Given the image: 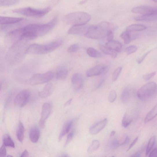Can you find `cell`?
Here are the masks:
<instances>
[{"label": "cell", "mask_w": 157, "mask_h": 157, "mask_svg": "<svg viewBox=\"0 0 157 157\" xmlns=\"http://www.w3.org/2000/svg\"><path fill=\"white\" fill-rule=\"evenodd\" d=\"M118 26L113 23L102 22L98 24L89 26L84 35L86 37L93 39H100L105 37L108 31L116 30Z\"/></svg>", "instance_id": "obj_1"}, {"label": "cell", "mask_w": 157, "mask_h": 157, "mask_svg": "<svg viewBox=\"0 0 157 157\" xmlns=\"http://www.w3.org/2000/svg\"><path fill=\"white\" fill-rule=\"evenodd\" d=\"M63 43L59 40L46 45L34 44L30 45L26 50L25 54L30 55H44L53 52L61 46Z\"/></svg>", "instance_id": "obj_2"}, {"label": "cell", "mask_w": 157, "mask_h": 157, "mask_svg": "<svg viewBox=\"0 0 157 157\" xmlns=\"http://www.w3.org/2000/svg\"><path fill=\"white\" fill-rule=\"evenodd\" d=\"M91 18L90 15L86 12H77L67 14L64 18L65 22L69 24L74 25H86Z\"/></svg>", "instance_id": "obj_3"}, {"label": "cell", "mask_w": 157, "mask_h": 157, "mask_svg": "<svg viewBox=\"0 0 157 157\" xmlns=\"http://www.w3.org/2000/svg\"><path fill=\"white\" fill-rule=\"evenodd\" d=\"M157 93V85L154 82H149L141 87L137 96L141 100L146 101L154 97Z\"/></svg>", "instance_id": "obj_4"}, {"label": "cell", "mask_w": 157, "mask_h": 157, "mask_svg": "<svg viewBox=\"0 0 157 157\" xmlns=\"http://www.w3.org/2000/svg\"><path fill=\"white\" fill-rule=\"evenodd\" d=\"M50 7L43 9H36L31 7L17 9L13 10L14 13L22 14L26 16L35 18L43 17L48 14L51 10Z\"/></svg>", "instance_id": "obj_5"}, {"label": "cell", "mask_w": 157, "mask_h": 157, "mask_svg": "<svg viewBox=\"0 0 157 157\" xmlns=\"http://www.w3.org/2000/svg\"><path fill=\"white\" fill-rule=\"evenodd\" d=\"M54 77L53 72H49L43 74H34L28 81L29 85H39L48 82Z\"/></svg>", "instance_id": "obj_6"}, {"label": "cell", "mask_w": 157, "mask_h": 157, "mask_svg": "<svg viewBox=\"0 0 157 157\" xmlns=\"http://www.w3.org/2000/svg\"><path fill=\"white\" fill-rule=\"evenodd\" d=\"M30 97V93L28 90H24L19 92L16 96L14 102L17 106L21 107H24L28 103Z\"/></svg>", "instance_id": "obj_7"}, {"label": "cell", "mask_w": 157, "mask_h": 157, "mask_svg": "<svg viewBox=\"0 0 157 157\" xmlns=\"http://www.w3.org/2000/svg\"><path fill=\"white\" fill-rule=\"evenodd\" d=\"M52 106L49 103H46L43 105L41 117L39 124L41 128L45 127V120L48 118L51 113Z\"/></svg>", "instance_id": "obj_8"}, {"label": "cell", "mask_w": 157, "mask_h": 157, "mask_svg": "<svg viewBox=\"0 0 157 157\" xmlns=\"http://www.w3.org/2000/svg\"><path fill=\"white\" fill-rule=\"evenodd\" d=\"M132 12L142 15H149L157 13V8L141 6L134 8L132 10Z\"/></svg>", "instance_id": "obj_9"}, {"label": "cell", "mask_w": 157, "mask_h": 157, "mask_svg": "<svg viewBox=\"0 0 157 157\" xmlns=\"http://www.w3.org/2000/svg\"><path fill=\"white\" fill-rule=\"evenodd\" d=\"M84 79L83 76L77 73L73 75L72 78V82L75 90L78 91L83 87Z\"/></svg>", "instance_id": "obj_10"}, {"label": "cell", "mask_w": 157, "mask_h": 157, "mask_svg": "<svg viewBox=\"0 0 157 157\" xmlns=\"http://www.w3.org/2000/svg\"><path fill=\"white\" fill-rule=\"evenodd\" d=\"M106 67L103 65H98L88 70L86 72L87 77H90L100 75L105 71Z\"/></svg>", "instance_id": "obj_11"}, {"label": "cell", "mask_w": 157, "mask_h": 157, "mask_svg": "<svg viewBox=\"0 0 157 157\" xmlns=\"http://www.w3.org/2000/svg\"><path fill=\"white\" fill-rule=\"evenodd\" d=\"M89 26L85 25L72 26L68 31V34L71 35H85Z\"/></svg>", "instance_id": "obj_12"}, {"label": "cell", "mask_w": 157, "mask_h": 157, "mask_svg": "<svg viewBox=\"0 0 157 157\" xmlns=\"http://www.w3.org/2000/svg\"><path fill=\"white\" fill-rule=\"evenodd\" d=\"M107 123V119L105 118L93 125L90 129L89 132L92 135H96L105 127Z\"/></svg>", "instance_id": "obj_13"}, {"label": "cell", "mask_w": 157, "mask_h": 157, "mask_svg": "<svg viewBox=\"0 0 157 157\" xmlns=\"http://www.w3.org/2000/svg\"><path fill=\"white\" fill-rule=\"evenodd\" d=\"M23 18L11 17H0V24L1 25H13L21 22Z\"/></svg>", "instance_id": "obj_14"}, {"label": "cell", "mask_w": 157, "mask_h": 157, "mask_svg": "<svg viewBox=\"0 0 157 157\" xmlns=\"http://www.w3.org/2000/svg\"><path fill=\"white\" fill-rule=\"evenodd\" d=\"M54 90V87L51 83L47 84L43 91L39 93V96L41 98H45L50 96Z\"/></svg>", "instance_id": "obj_15"}, {"label": "cell", "mask_w": 157, "mask_h": 157, "mask_svg": "<svg viewBox=\"0 0 157 157\" xmlns=\"http://www.w3.org/2000/svg\"><path fill=\"white\" fill-rule=\"evenodd\" d=\"M105 45L109 49L115 51L119 52L121 51L122 45L119 41L112 40L108 41Z\"/></svg>", "instance_id": "obj_16"}, {"label": "cell", "mask_w": 157, "mask_h": 157, "mask_svg": "<svg viewBox=\"0 0 157 157\" xmlns=\"http://www.w3.org/2000/svg\"><path fill=\"white\" fill-rule=\"evenodd\" d=\"M134 19L139 21L151 22L157 20V13L136 17Z\"/></svg>", "instance_id": "obj_17"}, {"label": "cell", "mask_w": 157, "mask_h": 157, "mask_svg": "<svg viewBox=\"0 0 157 157\" xmlns=\"http://www.w3.org/2000/svg\"><path fill=\"white\" fill-rule=\"evenodd\" d=\"M39 136L40 131L39 128L36 127L31 128L29 133V137L31 142L34 143L37 142Z\"/></svg>", "instance_id": "obj_18"}, {"label": "cell", "mask_w": 157, "mask_h": 157, "mask_svg": "<svg viewBox=\"0 0 157 157\" xmlns=\"http://www.w3.org/2000/svg\"><path fill=\"white\" fill-rule=\"evenodd\" d=\"M133 91L132 89L129 87L125 88L122 94L121 99L123 103H125L128 101L132 96Z\"/></svg>", "instance_id": "obj_19"}, {"label": "cell", "mask_w": 157, "mask_h": 157, "mask_svg": "<svg viewBox=\"0 0 157 157\" xmlns=\"http://www.w3.org/2000/svg\"><path fill=\"white\" fill-rule=\"evenodd\" d=\"M73 122V121L71 120V121L67 122L64 125L59 137V142L61 140L65 135L69 132L72 128Z\"/></svg>", "instance_id": "obj_20"}, {"label": "cell", "mask_w": 157, "mask_h": 157, "mask_svg": "<svg viewBox=\"0 0 157 157\" xmlns=\"http://www.w3.org/2000/svg\"><path fill=\"white\" fill-rule=\"evenodd\" d=\"M135 36L132 32H129L126 30L120 35V36L123 40L124 43L126 44L129 43L132 40L134 39Z\"/></svg>", "instance_id": "obj_21"}, {"label": "cell", "mask_w": 157, "mask_h": 157, "mask_svg": "<svg viewBox=\"0 0 157 157\" xmlns=\"http://www.w3.org/2000/svg\"><path fill=\"white\" fill-rule=\"evenodd\" d=\"M147 29L144 25L138 24L131 25L127 27L126 30L131 32H136L144 30Z\"/></svg>", "instance_id": "obj_22"}, {"label": "cell", "mask_w": 157, "mask_h": 157, "mask_svg": "<svg viewBox=\"0 0 157 157\" xmlns=\"http://www.w3.org/2000/svg\"><path fill=\"white\" fill-rule=\"evenodd\" d=\"M17 135L18 140L21 143L23 140L24 136V128L21 122L19 121L17 130Z\"/></svg>", "instance_id": "obj_23"}, {"label": "cell", "mask_w": 157, "mask_h": 157, "mask_svg": "<svg viewBox=\"0 0 157 157\" xmlns=\"http://www.w3.org/2000/svg\"><path fill=\"white\" fill-rule=\"evenodd\" d=\"M157 116V105L155 106L147 114L145 119V123H147Z\"/></svg>", "instance_id": "obj_24"}, {"label": "cell", "mask_w": 157, "mask_h": 157, "mask_svg": "<svg viewBox=\"0 0 157 157\" xmlns=\"http://www.w3.org/2000/svg\"><path fill=\"white\" fill-rule=\"evenodd\" d=\"M99 48L104 54L111 56L113 58H116L117 54L115 51L107 48L106 45H101L99 46Z\"/></svg>", "instance_id": "obj_25"}, {"label": "cell", "mask_w": 157, "mask_h": 157, "mask_svg": "<svg viewBox=\"0 0 157 157\" xmlns=\"http://www.w3.org/2000/svg\"><path fill=\"white\" fill-rule=\"evenodd\" d=\"M3 142L5 146L12 148L14 147V142L9 135L5 134L4 136Z\"/></svg>", "instance_id": "obj_26"}, {"label": "cell", "mask_w": 157, "mask_h": 157, "mask_svg": "<svg viewBox=\"0 0 157 157\" xmlns=\"http://www.w3.org/2000/svg\"><path fill=\"white\" fill-rule=\"evenodd\" d=\"M87 52L89 56L93 58H98L102 56L100 52L93 48H88Z\"/></svg>", "instance_id": "obj_27"}, {"label": "cell", "mask_w": 157, "mask_h": 157, "mask_svg": "<svg viewBox=\"0 0 157 157\" xmlns=\"http://www.w3.org/2000/svg\"><path fill=\"white\" fill-rule=\"evenodd\" d=\"M100 146V142L97 140L93 141L92 144L87 149V152L89 154H92L95 151L99 148Z\"/></svg>", "instance_id": "obj_28"}, {"label": "cell", "mask_w": 157, "mask_h": 157, "mask_svg": "<svg viewBox=\"0 0 157 157\" xmlns=\"http://www.w3.org/2000/svg\"><path fill=\"white\" fill-rule=\"evenodd\" d=\"M20 0H0L1 6H10L19 3Z\"/></svg>", "instance_id": "obj_29"}, {"label": "cell", "mask_w": 157, "mask_h": 157, "mask_svg": "<svg viewBox=\"0 0 157 157\" xmlns=\"http://www.w3.org/2000/svg\"><path fill=\"white\" fill-rule=\"evenodd\" d=\"M68 71L66 69L61 70L57 72L56 78L57 80H63L65 79L68 75Z\"/></svg>", "instance_id": "obj_30"}, {"label": "cell", "mask_w": 157, "mask_h": 157, "mask_svg": "<svg viewBox=\"0 0 157 157\" xmlns=\"http://www.w3.org/2000/svg\"><path fill=\"white\" fill-rule=\"evenodd\" d=\"M132 118L127 114H125L123 118L122 121V126L127 128L132 122Z\"/></svg>", "instance_id": "obj_31"}, {"label": "cell", "mask_w": 157, "mask_h": 157, "mask_svg": "<svg viewBox=\"0 0 157 157\" xmlns=\"http://www.w3.org/2000/svg\"><path fill=\"white\" fill-rule=\"evenodd\" d=\"M156 141V137L155 136L151 137L149 140L147 144V148L146 151V155H148L151 149L153 148Z\"/></svg>", "instance_id": "obj_32"}, {"label": "cell", "mask_w": 157, "mask_h": 157, "mask_svg": "<svg viewBox=\"0 0 157 157\" xmlns=\"http://www.w3.org/2000/svg\"><path fill=\"white\" fill-rule=\"evenodd\" d=\"M122 70V67H119L115 70L112 75V81L114 82L116 81L119 75Z\"/></svg>", "instance_id": "obj_33"}, {"label": "cell", "mask_w": 157, "mask_h": 157, "mask_svg": "<svg viewBox=\"0 0 157 157\" xmlns=\"http://www.w3.org/2000/svg\"><path fill=\"white\" fill-rule=\"evenodd\" d=\"M117 98V94L116 91H112L109 94L108 97V101L111 103L114 102Z\"/></svg>", "instance_id": "obj_34"}, {"label": "cell", "mask_w": 157, "mask_h": 157, "mask_svg": "<svg viewBox=\"0 0 157 157\" xmlns=\"http://www.w3.org/2000/svg\"><path fill=\"white\" fill-rule=\"evenodd\" d=\"M137 46L135 45H132L127 48L125 49V51H126L127 54L129 55L135 53L137 51Z\"/></svg>", "instance_id": "obj_35"}, {"label": "cell", "mask_w": 157, "mask_h": 157, "mask_svg": "<svg viewBox=\"0 0 157 157\" xmlns=\"http://www.w3.org/2000/svg\"><path fill=\"white\" fill-rule=\"evenodd\" d=\"M79 48V46L78 45L75 44L72 45L68 48L67 51L69 53H74L77 52Z\"/></svg>", "instance_id": "obj_36"}, {"label": "cell", "mask_w": 157, "mask_h": 157, "mask_svg": "<svg viewBox=\"0 0 157 157\" xmlns=\"http://www.w3.org/2000/svg\"><path fill=\"white\" fill-rule=\"evenodd\" d=\"M156 72L151 73L150 74L144 75L143 78L145 81H148L154 77L156 75Z\"/></svg>", "instance_id": "obj_37"}, {"label": "cell", "mask_w": 157, "mask_h": 157, "mask_svg": "<svg viewBox=\"0 0 157 157\" xmlns=\"http://www.w3.org/2000/svg\"><path fill=\"white\" fill-rule=\"evenodd\" d=\"M73 136H74V133L72 132L70 133L68 135H67V138L64 145V147H66L71 142Z\"/></svg>", "instance_id": "obj_38"}, {"label": "cell", "mask_w": 157, "mask_h": 157, "mask_svg": "<svg viewBox=\"0 0 157 157\" xmlns=\"http://www.w3.org/2000/svg\"><path fill=\"white\" fill-rule=\"evenodd\" d=\"M120 143L117 139H114L112 143V147L113 149H117L120 146Z\"/></svg>", "instance_id": "obj_39"}, {"label": "cell", "mask_w": 157, "mask_h": 157, "mask_svg": "<svg viewBox=\"0 0 157 157\" xmlns=\"http://www.w3.org/2000/svg\"><path fill=\"white\" fill-rule=\"evenodd\" d=\"M107 39L108 41H111L113 40L114 37V35L113 31L109 30L108 31L107 34Z\"/></svg>", "instance_id": "obj_40"}, {"label": "cell", "mask_w": 157, "mask_h": 157, "mask_svg": "<svg viewBox=\"0 0 157 157\" xmlns=\"http://www.w3.org/2000/svg\"><path fill=\"white\" fill-rule=\"evenodd\" d=\"M6 155V150L5 146L3 144L0 149V157H3Z\"/></svg>", "instance_id": "obj_41"}, {"label": "cell", "mask_w": 157, "mask_h": 157, "mask_svg": "<svg viewBox=\"0 0 157 157\" xmlns=\"http://www.w3.org/2000/svg\"><path fill=\"white\" fill-rule=\"evenodd\" d=\"M150 51H148L144 54L143 56L140 57V58L137 60L138 63L140 64L142 63V62L145 59L146 56L150 53Z\"/></svg>", "instance_id": "obj_42"}, {"label": "cell", "mask_w": 157, "mask_h": 157, "mask_svg": "<svg viewBox=\"0 0 157 157\" xmlns=\"http://www.w3.org/2000/svg\"><path fill=\"white\" fill-rule=\"evenodd\" d=\"M138 137H137L134 139V140L133 141V142L131 144H130V145L129 146V148L127 150V151H129L133 147V146L136 143H137L138 140Z\"/></svg>", "instance_id": "obj_43"}, {"label": "cell", "mask_w": 157, "mask_h": 157, "mask_svg": "<svg viewBox=\"0 0 157 157\" xmlns=\"http://www.w3.org/2000/svg\"><path fill=\"white\" fill-rule=\"evenodd\" d=\"M149 157H157V149L156 148L153 150L150 154Z\"/></svg>", "instance_id": "obj_44"}, {"label": "cell", "mask_w": 157, "mask_h": 157, "mask_svg": "<svg viewBox=\"0 0 157 157\" xmlns=\"http://www.w3.org/2000/svg\"><path fill=\"white\" fill-rule=\"evenodd\" d=\"M130 139L129 137H126L124 142L122 143H120V146L128 144L129 142Z\"/></svg>", "instance_id": "obj_45"}, {"label": "cell", "mask_w": 157, "mask_h": 157, "mask_svg": "<svg viewBox=\"0 0 157 157\" xmlns=\"http://www.w3.org/2000/svg\"><path fill=\"white\" fill-rule=\"evenodd\" d=\"M29 156V153L27 150H25L21 156V157H27Z\"/></svg>", "instance_id": "obj_46"}, {"label": "cell", "mask_w": 157, "mask_h": 157, "mask_svg": "<svg viewBox=\"0 0 157 157\" xmlns=\"http://www.w3.org/2000/svg\"><path fill=\"white\" fill-rule=\"evenodd\" d=\"M141 154H142V152H141V151H139V152L134 154L132 156V157H140V156Z\"/></svg>", "instance_id": "obj_47"}, {"label": "cell", "mask_w": 157, "mask_h": 157, "mask_svg": "<svg viewBox=\"0 0 157 157\" xmlns=\"http://www.w3.org/2000/svg\"><path fill=\"white\" fill-rule=\"evenodd\" d=\"M72 101V99H70L69 101H68L65 104V106L66 107L70 105Z\"/></svg>", "instance_id": "obj_48"}, {"label": "cell", "mask_w": 157, "mask_h": 157, "mask_svg": "<svg viewBox=\"0 0 157 157\" xmlns=\"http://www.w3.org/2000/svg\"><path fill=\"white\" fill-rule=\"evenodd\" d=\"M116 132L114 131H113L112 132H111V134H110V137H112L115 134H116Z\"/></svg>", "instance_id": "obj_49"}, {"label": "cell", "mask_w": 157, "mask_h": 157, "mask_svg": "<svg viewBox=\"0 0 157 157\" xmlns=\"http://www.w3.org/2000/svg\"><path fill=\"white\" fill-rule=\"evenodd\" d=\"M151 1L155 2H157V0H151Z\"/></svg>", "instance_id": "obj_50"}, {"label": "cell", "mask_w": 157, "mask_h": 157, "mask_svg": "<svg viewBox=\"0 0 157 157\" xmlns=\"http://www.w3.org/2000/svg\"><path fill=\"white\" fill-rule=\"evenodd\" d=\"M9 156V157H12V156Z\"/></svg>", "instance_id": "obj_51"}]
</instances>
